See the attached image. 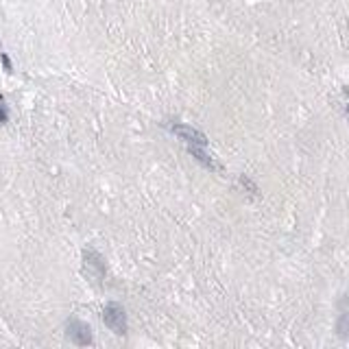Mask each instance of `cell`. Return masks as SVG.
Segmentation results:
<instances>
[{"instance_id": "3957f363", "label": "cell", "mask_w": 349, "mask_h": 349, "mask_svg": "<svg viewBox=\"0 0 349 349\" xmlns=\"http://www.w3.org/2000/svg\"><path fill=\"white\" fill-rule=\"evenodd\" d=\"M68 334L76 345H90L92 343V332L83 321H70L68 323Z\"/></svg>"}, {"instance_id": "5b68a950", "label": "cell", "mask_w": 349, "mask_h": 349, "mask_svg": "<svg viewBox=\"0 0 349 349\" xmlns=\"http://www.w3.org/2000/svg\"><path fill=\"white\" fill-rule=\"evenodd\" d=\"M190 151H192V155L196 157V160L203 162L207 168H212V171H214V162H212V157L203 151V146H190Z\"/></svg>"}, {"instance_id": "6da1fadb", "label": "cell", "mask_w": 349, "mask_h": 349, "mask_svg": "<svg viewBox=\"0 0 349 349\" xmlns=\"http://www.w3.org/2000/svg\"><path fill=\"white\" fill-rule=\"evenodd\" d=\"M103 319H105V325L116 334H124L127 332V314L120 308L118 303H109L103 312Z\"/></svg>"}, {"instance_id": "7a4b0ae2", "label": "cell", "mask_w": 349, "mask_h": 349, "mask_svg": "<svg viewBox=\"0 0 349 349\" xmlns=\"http://www.w3.org/2000/svg\"><path fill=\"white\" fill-rule=\"evenodd\" d=\"M173 131H174V133H177L181 140L188 142V146H205V144H207L205 135L199 133V131L192 129V127H188V124H174Z\"/></svg>"}, {"instance_id": "277c9868", "label": "cell", "mask_w": 349, "mask_h": 349, "mask_svg": "<svg viewBox=\"0 0 349 349\" xmlns=\"http://www.w3.org/2000/svg\"><path fill=\"white\" fill-rule=\"evenodd\" d=\"M85 262L87 266H92V269L96 271L98 277H103V273H105V264H103V258L94 251H85Z\"/></svg>"}, {"instance_id": "8992f818", "label": "cell", "mask_w": 349, "mask_h": 349, "mask_svg": "<svg viewBox=\"0 0 349 349\" xmlns=\"http://www.w3.org/2000/svg\"><path fill=\"white\" fill-rule=\"evenodd\" d=\"M0 122H7V112L2 107V98H0Z\"/></svg>"}]
</instances>
